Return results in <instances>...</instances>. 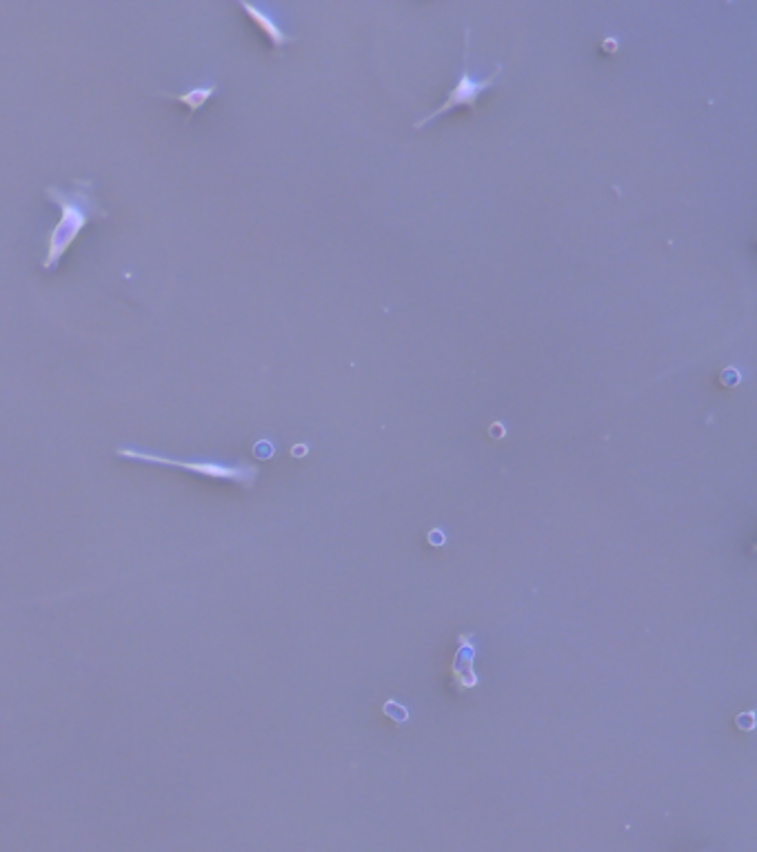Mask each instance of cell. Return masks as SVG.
<instances>
[{
  "mask_svg": "<svg viewBox=\"0 0 757 852\" xmlns=\"http://www.w3.org/2000/svg\"><path fill=\"white\" fill-rule=\"evenodd\" d=\"M94 183L89 178H74V189L63 191L60 187L49 185L44 189L47 198L53 200L60 207V220L53 224V229L47 235V251L40 267L51 269L58 265V260L67 253L85 226L92 220L107 218V211L96 202L92 196Z\"/></svg>",
  "mask_w": 757,
  "mask_h": 852,
  "instance_id": "1",
  "label": "cell"
},
{
  "mask_svg": "<svg viewBox=\"0 0 757 852\" xmlns=\"http://www.w3.org/2000/svg\"><path fill=\"white\" fill-rule=\"evenodd\" d=\"M462 62H465V67H462V74H460L458 85L451 89L442 105L435 107L433 111H429L424 118L415 120V124H413L415 129L424 127L429 120L442 116V113H447V111H451V109H456V107H476L478 96L484 92V89H489V87L495 83V78L502 74V65H498V67H495V72H493L489 78H484V81H476V78L471 76V69H469V29H467V36H465V60H462Z\"/></svg>",
  "mask_w": 757,
  "mask_h": 852,
  "instance_id": "2",
  "label": "cell"
},
{
  "mask_svg": "<svg viewBox=\"0 0 757 852\" xmlns=\"http://www.w3.org/2000/svg\"><path fill=\"white\" fill-rule=\"evenodd\" d=\"M118 456L142 460V462H153V464H167V467H180V469L194 471V473L207 475V477H218V480H235V482H242V484H251L253 475H256V469L249 467V464L224 467V464H216V462H180V460L153 456V453H144V451H135V449H118Z\"/></svg>",
  "mask_w": 757,
  "mask_h": 852,
  "instance_id": "3",
  "label": "cell"
},
{
  "mask_svg": "<svg viewBox=\"0 0 757 852\" xmlns=\"http://www.w3.org/2000/svg\"><path fill=\"white\" fill-rule=\"evenodd\" d=\"M240 7L247 11V14H249V18L256 22V25L265 31V36L271 40V44H274V49H276V51H280L282 47H285L287 42H293V40H296L293 36H289V33H287V31L282 29V27L278 25V22H276V18L271 16L269 11H265L263 7L247 3V0H242Z\"/></svg>",
  "mask_w": 757,
  "mask_h": 852,
  "instance_id": "4",
  "label": "cell"
},
{
  "mask_svg": "<svg viewBox=\"0 0 757 852\" xmlns=\"http://www.w3.org/2000/svg\"><path fill=\"white\" fill-rule=\"evenodd\" d=\"M216 89H218L216 83H209V85H202V87H191V89H187V92H178V94H172V92H156V96L176 100V102H180V105H185V107L189 109V116H187V120H189L198 109L205 107V102H207L213 94H216Z\"/></svg>",
  "mask_w": 757,
  "mask_h": 852,
  "instance_id": "5",
  "label": "cell"
},
{
  "mask_svg": "<svg viewBox=\"0 0 757 852\" xmlns=\"http://www.w3.org/2000/svg\"><path fill=\"white\" fill-rule=\"evenodd\" d=\"M382 710H384V715H387L389 719H393L395 724H404L406 719H409V710H406L404 706H400L398 701H384Z\"/></svg>",
  "mask_w": 757,
  "mask_h": 852,
  "instance_id": "6",
  "label": "cell"
},
{
  "mask_svg": "<svg viewBox=\"0 0 757 852\" xmlns=\"http://www.w3.org/2000/svg\"><path fill=\"white\" fill-rule=\"evenodd\" d=\"M735 724H738V728H742V730H753L755 728V715L753 712H742V715H738L735 717Z\"/></svg>",
  "mask_w": 757,
  "mask_h": 852,
  "instance_id": "7",
  "label": "cell"
},
{
  "mask_svg": "<svg viewBox=\"0 0 757 852\" xmlns=\"http://www.w3.org/2000/svg\"><path fill=\"white\" fill-rule=\"evenodd\" d=\"M444 542H447V537H444L442 531L433 528L431 533H429V544H431V546H442Z\"/></svg>",
  "mask_w": 757,
  "mask_h": 852,
  "instance_id": "8",
  "label": "cell"
},
{
  "mask_svg": "<svg viewBox=\"0 0 757 852\" xmlns=\"http://www.w3.org/2000/svg\"><path fill=\"white\" fill-rule=\"evenodd\" d=\"M304 453H307V449H304V446H300V449H293V456H304Z\"/></svg>",
  "mask_w": 757,
  "mask_h": 852,
  "instance_id": "9",
  "label": "cell"
}]
</instances>
